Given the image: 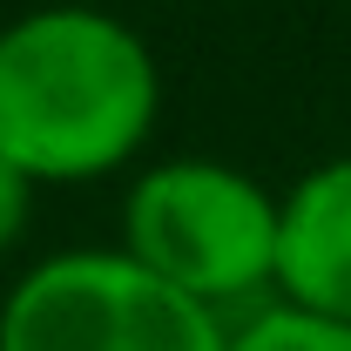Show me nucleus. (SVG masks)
<instances>
[{"label": "nucleus", "instance_id": "5", "mask_svg": "<svg viewBox=\"0 0 351 351\" xmlns=\"http://www.w3.org/2000/svg\"><path fill=\"white\" fill-rule=\"evenodd\" d=\"M230 351H351V324H331V317H311V311H291V304H270L243 331H230Z\"/></svg>", "mask_w": 351, "mask_h": 351}, {"label": "nucleus", "instance_id": "3", "mask_svg": "<svg viewBox=\"0 0 351 351\" xmlns=\"http://www.w3.org/2000/svg\"><path fill=\"white\" fill-rule=\"evenodd\" d=\"M0 351H230V331L129 250H68L14 284Z\"/></svg>", "mask_w": 351, "mask_h": 351}, {"label": "nucleus", "instance_id": "2", "mask_svg": "<svg viewBox=\"0 0 351 351\" xmlns=\"http://www.w3.org/2000/svg\"><path fill=\"white\" fill-rule=\"evenodd\" d=\"M277 223L284 203L230 162H156L122 203L129 257L210 311L277 284Z\"/></svg>", "mask_w": 351, "mask_h": 351}, {"label": "nucleus", "instance_id": "6", "mask_svg": "<svg viewBox=\"0 0 351 351\" xmlns=\"http://www.w3.org/2000/svg\"><path fill=\"white\" fill-rule=\"evenodd\" d=\"M27 210H34V182H27V176L0 156V250H14V243H21Z\"/></svg>", "mask_w": 351, "mask_h": 351}, {"label": "nucleus", "instance_id": "4", "mask_svg": "<svg viewBox=\"0 0 351 351\" xmlns=\"http://www.w3.org/2000/svg\"><path fill=\"white\" fill-rule=\"evenodd\" d=\"M277 291L291 311L351 324V156L317 169L284 196L277 223Z\"/></svg>", "mask_w": 351, "mask_h": 351}, {"label": "nucleus", "instance_id": "1", "mask_svg": "<svg viewBox=\"0 0 351 351\" xmlns=\"http://www.w3.org/2000/svg\"><path fill=\"white\" fill-rule=\"evenodd\" d=\"M156 54L129 21L41 7L0 34V156L27 182L122 169L156 122Z\"/></svg>", "mask_w": 351, "mask_h": 351}]
</instances>
